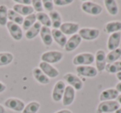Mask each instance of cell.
I'll list each match as a JSON object with an SVG mask.
<instances>
[{"label": "cell", "mask_w": 121, "mask_h": 113, "mask_svg": "<svg viewBox=\"0 0 121 113\" xmlns=\"http://www.w3.org/2000/svg\"><path fill=\"white\" fill-rule=\"evenodd\" d=\"M95 62V55L91 52H82L74 57L72 63L75 66H87L92 64Z\"/></svg>", "instance_id": "1"}, {"label": "cell", "mask_w": 121, "mask_h": 113, "mask_svg": "<svg viewBox=\"0 0 121 113\" xmlns=\"http://www.w3.org/2000/svg\"><path fill=\"white\" fill-rule=\"evenodd\" d=\"M63 53L59 51H48V52H44L41 57L42 62L49 63V64H53L60 62L63 58Z\"/></svg>", "instance_id": "2"}, {"label": "cell", "mask_w": 121, "mask_h": 113, "mask_svg": "<svg viewBox=\"0 0 121 113\" xmlns=\"http://www.w3.org/2000/svg\"><path fill=\"white\" fill-rule=\"evenodd\" d=\"M81 9L84 13L92 16H97L102 13L103 9L99 4L92 1H86L81 4Z\"/></svg>", "instance_id": "3"}, {"label": "cell", "mask_w": 121, "mask_h": 113, "mask_svg": "<svg viewBox=\"0 0 121 113\" xmlns=\"http://www.w3.org/2000/svg\"><path fill=\"white\" fill-rule=\"evenodd\" d=\"M119 108V104L117 101H100L97 106L98 113H111L115 112Z\"/></svg>", "instance_id": "4"}, {"label": "cell", "mask_w": 121, "mask_h": 113, "mask_svg": "<svg viewBox=\"0 0 121 113\" xmlns=\"http://www.w3.org/2000/svg\"><path fill=\"white\" fill-rule=\"evenodd\" d=\"M78 34L83 40L93 41L99 37V30L98 28H92V27H83L80 29Z\"/></svg>", "instance_id": "5"}, {"label": "cell", "mask_w": 121, "mask_h": 113, "mask_svg": "<svg viewBox=\"0 0 121 113\" xmlns=\"http://www.w3.org/2000/svg\"><path fill=\"white\" fill-rule=\"evenodd\" d=\"M64 81L66 83L69 84V86H72L76 91H80L83 88L84 84L83 81H81V79L80 77H78L76 75L73 74V73H66L63 77Z\"/></svg>", "instance_id": "6"}, {"label": "cell", "mask_w": 121, "mask_h": 113, "mask_svg": "<svg viewBox=\"0 0 121 113\" xmlns=\"http://www.w3.org/2000/svg\"><path fill=\"white\" fill-rule=\"evenodd\" d=\"M66 83L65 81H56V83L55 84V86H53V89H52V100L56 102H59L62 100V96L64 94L65 89H66Z\"/></svg>", "instance_id": "7"}, {"label": "cell", "mask_w": 121, "mask_h": 113, "mask_svg": "<svg viewBox=\"0 0 121 113\" xmlns=\"http://www.w3.org/2000/svg\"><path fill=\"white\" fill-rule=\"evenodd\" d=\"M9 31V34L12 37V38L15 41H20L22 40V36H23V32H22V28L17 24L14 23L12 22H8L7 25H6Z\"/></svg>", "instance_id": "8"}, {"label": "cell", "mask_w": 121, "mask_h": 113, "mask_svg": "<svg viewBox=\"0 0 121 113\" xmlns=\"http://www.w3.org/2000/svg\"><path fill=\"white\" fill-rule=\"evenodd\" d=\"M4 106L7 108H9V109L13 110V111L21 112V111H23L26 105L24 103V101H22V100L17 99V98L11 97L4 101Z\"/></svg>", "instance_id": "9"}, {"label": "cell", "mask_w": 121, "mask_h": 113, "mask_svg": "<svg viewBox=\"0 0 121 113\" xmlns=\"http://www.w3.org/2000/svg\"><path fill=\"white\" fill-rule=\"evenodd\" d=\"M59 30L65 35H74L80 30V25L76 23H63Z\"/></svg>", "instance_id": "10"}, {"label": "cell", "mask_w": 121, "mask_h": 113, "mask_svg": "<svg viewBox=\"0 0 121 113\" xmlns=\"http://www.w3.org/2000/svg\"><path fill=\"white\" fill-rule=\"evenodd\" d=\"M76 72L81 76L86 77H95L98 74L97 69L91 65L76 67Z\"/></svg>", "instance_id": "11"}, {"label": "cell", "mask_w": 121, "mask_h": 113, "mask_svg": "<svg viewBox=\"0 0 121 113\" xmlns=\"http://www.w3.org/2000/svg\"><path fill=\"white\" fill-rule=\"evenodd\" d=\"M39 68L42 70L44 72V74L49 78H55L56 77H58L59 75V71L53 67L52 64H49V63H44V62H41L39 63Z\"/></svg>", "instance_id": "12"}, {"label": "cell", "mask_w": 121, "mask_h": 113, "mask_svg": "<svg viewBox=\"0 0 121 113\" xmlns=\"http://www.w3.org/2000/svg\"><path fill=\"white\" fill-rule=\"evenodd\" d=\"M95 68L98 72H102L105 70V67L107 65L106 63V54L104 50H98L95 56Z\"/></svg>", "instance_id": "13"}, {"label": "cell", "mask_w": 121, "mask_h": 113, "mask_svg": "<svg viewBox=\"0 0 121 113\" xmlns=\"http://www.w3.org/2000/svg\"><path fill=\"white\" fill-rule=\"evenodd\" d=\"M75 98H76V90L69 85L66 86L62 96V100H61L62 104L66 106H70L74 102Z\"/></svg>", "instance_id": "14"}, {"label": "cell", "mask_w": 121, "mask_h": 113, "mask_svg": "<svg viewBox=\"0 0 121 113\" xmlns=\"http://www.w3.org/2000/svg\"><path fill=\"white\" fill-rule=\"evenodd\" d=\"M81 37L79 36V34L76 33L72 35L69 39H67V42H66V45H65L64 48L66 52H73L74 50H76L78 47L81 44Z\"/></svg>", "instance_id": "15"}, {"label": "cell", "mask_w": 121, "mask_h": 113, "mask_svg": "<svg viewBox=\"0 0 121 113\" xmlns=\"http://www.w3.org/2000/svg\"><path fill=\"white\" fill-rule=\"evenodd\" d=\"M121 42V32H114L110 34L107 41V48L109 51L119 48Z\"/></svg>", "instance_id": "16"}, {"label": "cell", "mask_w": 121, "mask_h": 113, "mask_svg": "<svg viewBox=\"0 0 121 113\" xmlns=\"http://www.w3.org/2000/svg\"><path fill=\"white\" fill-rule=\"evenodd\" d=\"M119 95V91L115 88H109L105 89L99 95V101H115L118 96Z\"/></svg>", "instance_id": "17"}, {"label": "cell", "mask_w": 121, "mask_h": 113, "mask_svg": "<svg viewBox=\"0 0 121 113\" xmlns=\"http://www.w3.org/2000/svg\"><path fill=\"white\" fill-rule=\"evenodd\" d=\"M13 10H14L16 13L19 14L21 16H27L30 15V14H34V9L32 7V5H22V4H15L13 6Z\"/></svg>", "instance_id": "18"}, {"label": "cell", "mask_w": 121, "mask_h": 113, "mask_svg": "<svg viewBox=\"0 0 121 113\" xmlns=\"http://www.w3.org/2000/svg\"><path fill=\"white\" fill-rule=\"evenodd\" d=\"M40 36L42 42L46 46H51L53 42V38L52 35V30L50 27H42L40 31Z\"/></svg>", "instance_id": "19"}, {"label": "cell", "mask_w": 121, "mask_h": 113, "mask_svg": "<svg viewBox=\"0 0 121 113\" xmlns=\"http://www.w3.org/2000/svg\"><path fill=\"white\" fill-rule=\"evenodd\" d=\"M52 35L53 40L60 46V47H64L67 42V37L65 34H63L59 29H52Z\"/></svg>", "instance_id": "20"}, {"label": "cell", "mask_w": 121, "mask_h": 113, "mask_svg": "<svg viewBox=\"0 0 121 113\" xmlns=\"http://www.w3.org/2000/svg\"><path fill=\"white\" fill-rule=\"evenodd\" d=\"M32 75L37 82L42 85H47L50 82V78L47 77L39 68H35L32 70Z\"/></svg>", "instance_id": "21"}, {"label": "cell", "mask_w": 121, "mask_h": 113, "mask_svg": "<svg viewBox=\"0 0 121 113\" xmlns=\"http://www.w3.org/2000/svg\"><path fill=\"white\" fill-rule=\"evenodd\" d=\"M49 17L52 23V27H53L54 29H59L60 25L62 24V18L60 16L57 11H52L49 13Z\"/></svg>", "instance_id": "22"}, {"label": "cell", "mask_w": 121, "mask_h": 113, "mask_svg": "<svg viewBox=\"0 0 121 113\" xmlns=\"http://www.w3.org/2000/svg\"><path fill=\"white\" fill-rule=\"evenodd\" d=\"M42 27V26L38 22H36L33 26H32L27 31H26V33H25L26 38L28 39V40L34 39L38 34H40V31Z\"/></svg>", "instance_id": "23"}, {"label": "cell", "mask_w": 121, "mask_h": 113, "mask_svg": "<svg viewBox=\"0 0 121 113\" xmlns=\"http://www.w3.org/2000/svg\"><path fill=\"white\" fill-rule=\"evenodd\" d=\"M104 6L107 10L108 14L111 16H115L119 13V7H118L117 2L114 0H104Z\"/></svg>", "instance_id": "24"}, {"label": "cell", "mask_w": 121, "mask_h": 113, "mask_svg": "<svg viewBox=\"0 0 121 113\" xmlns=\"http://www.w3.org/2000/svg\"><path fill=\"white\" fill-rule=\"evenodd\" d=\"M104 30L107 33L112 34L121 31V22L120 21H111L106 23Z\"/></svg>", "instance_id": "25"}, {"label": "cell", "mask_w": 121, "mask_h": 113, "mask_svg": "<svg viewBox=\"0 0 121 113\" xmlns=\"http://www.w3.org/2000/svg\"><path fill=\"white\" fill-rule=\"evenodd\" d=\"M8 19L9 20V22L14 23L20 26L22 25L24 18L22 16H21L19 14L16 13L13 9H9V12H8Z\"/></svg>", "instance_id": "26"}, {"label": "cell", "mask_w": 121, "mask_h": 113, "mask_svg": "<svg viewBox=\"0 0 121 113\" xmlns=\"http://www.w3.org/2000/svg\"><path fill=\"white\" fill-rule=\"evenodd\" d=\"M37 16V20L42 27H52V23H51V19L48 14H47L46 13H38L36 14Z\"/></svg>", "instance_id": "27"}, {"label": "cell", "mask_w": 121, "mask_h": 113, "mask_svg": "<svg viewBox=\"0 0 121 113\" xmlns=\"http://www.w3.org/2000/svg\"><path fill=\"white\" fill-rule=\"evenodd\" d=\"M120 58H121V48L119 47V48L115 49V50L110 51L106 55V63H107V64L115 63Z\"/></svg>", "instance_id": "28"}, {"label": "cell", "mask_w": 121, "mask_h": 113, "mask_svg": "<svg viewBox=\"0 0 121 113\" xmlns=\"http://www.w3.org/2000/svg\"><path fill=\"white\" fill-rule=\"evenodd\" d=\"M14 56L11 52H0V67L9 65L13 61Z\"/></svg>", "instance_id": "29"}, {"label": "cell", "mask_w": 121, "mask_h": 113, "mask_svg": "<svg viewBox=\"0 0 121 113\" xmlns=\"http://www.w3.org/2000/svg\"><path fill=\"white\" fill-rule=\"evenodd\" d=\"M37 22V16L36 14H32L24 18L23 23H22V29L24 31H27L32 26L34 25V23Z\"/></svg>", "instance_id": "30"}, {"label": "cell", "mask_w": 121, "mask_h": 113, "mask_svg": "<svg viewBox=\"0 0 121 113\" xmlns=\"http://www.w3.org/2000/svg\"><path fill=\"white\" fill-rule=\"evenodd\" d=\"M41 107V105L38 101H31L28 104H27L24 107L22 113H37Z\"/></svg>", "instance_id": "31"}, {"label": "cell", "mask_w": 121, "mask_h": 113, "mask_svg": "<svg viewBox=\"0 0 121 113\" xmlns=\"http://www.w3.org/2000/svg\"><path fill=\"white\" fill-rule=\"evenodd\" d=\"M105 71L110 74H117L121 72V61H117L115 63H109L106 65Z\"/></svg>", "instance_id": "32"}, {"label": "cell", "mask_w": 121, "mask_h": 113, "mask_svg": "<svg viewBox=\"0 0 121 113\" xmlns=\"http://www.w3.org/2000/svg\"><path fill=\"white\" fill-rule=\"evenodd\" d=\"M8 12L9 9L5 4L0 5V26L5 27L7 25L9 19H8Z\"/></svg>", "instance_id": "33"}, {"label": "cell", "mask_w": 121, "mask_h": 113, "mask_svg": "<svg viewBox=\"0 0 121 113\" xmlns=\"http://www.w3.org/2000/svg\"><path fill=\"white\" fill-rule=\"evenodd\" d=\"M32 7L33 8L34 11H36L37 14L42 13L44 10L43 6H42V1H41V0H32Z\"/></svg>", "instance_id": "34"}, {"label": "cell", "mask_w": 121, "mask_h": 113, "mask_svg": "<svg viewBox=\"0 0 121 113\" xmlns=\"http://www.w3.org/2000/svg\"><path fill=\"white\" fill-rule=\"evenodd\" d=\"M42 6H43V9L46 11H48L49 13L53 11L54 9V3L52 0H43L42 1Z\"/></svg>", "instance_id": "35"}, {"label": "cell", "mask_w": 121, "mask_h": 113, "mask_svg": "<svg viewBox=\"0 0 121 113\" xmlns=\"http://www.w3.org/2000/svg\"><path fill=\"white\" fill-rule=\"evenodd\" d=\"M73 2H74L73 0H55V1H53L54 5L59 6V7L70 5V4H71Z\"/></svg>", "instance_id": "36"}, {"label": "cell", "mask_w": 121, "mask_h": 113, "mask_svg": "<svg viewBox=\"0 0 121 113\" xmlns=\"http://www.w3.org/2000/svg\"><path fill=\"white\" fill-rule=\"evenodd\" d=\"M14 3L22 5H32V0H14Z\"/></svg>", "instance_id": "37"}, {"label": "cell", "mask_w": 121, "mask_h": 113, "mask_svg": "<svg viewBox=\"0 0 121 113\" xmlns=\"http://www.w3.org/2000/svg\"><path fill=\"white\" fill-rule=\"evenodd\" d=\"M6 85L3 83L2 81H0V93H3L6 90Z\"/></svg>", "instance_id": "38"}, {"label": "cell", "mask_w": 121, "mask_h": 113, "mask_svg": "<svg viewBox=\"0 0 121 113\" xmlns=\"http://www.w3.org/2000/svg\"><path fill=\"white\" fill-rule=\"evenodd\" d=\"M55 113H72V111L67 109H62V110H60V111H56V112H55Z\"/></svg>", "instance_id": "39"}, {"label": "cell", "mask_w": 121, "mask_h": 113, "mask_svg": "<svg viewBox=\"0 0 121 113\" xmlns=\"http://www.w3.org/2000/svg\"><path fill=\"white\" fill-rule=\"evenodd\" d=\"M115 89L117 90L118 91H119V92L121 93V81H119V82H118L117 84H116Z\"/></svg>", "instance_id": "40"}, {"label": "cell", "mask_w": 121, "mask_h": 113, "mask_svg": "<svg viewBox=\"0 0 121 113\" xmlns=\"http://www.w3.org/2000/svg\"><path fill=\"white\" fill-rule=\"evenodd\" d=\"M0 113H6V110H5V107L4 106L0 104Z\"/></svg>", "instance_id": "41"}, {"label": "cell", "mask_w": 121, "mask_h": 113, "mask_svg": "<svg viewBox=\"0 0 121 113\" xmlns=\"http://www.w3.org/2000/svg\"><path fill=\"white\" fill-rule=\"evenodd\" d=\"M116 77H117V79L119 80V81H121V72L116 74Z\"/></svg>", "instance_id": "42"}, {"label": "cell", "mask_w": 121, "mask_h": 113, "mask_svg": "<svg viewBox=\"0 0 121 113\" xmlns=\"http://www.w3.org/2000/svg\"><path fill=\"white\" fill-rule=\"evenodd\" d=\"M117 102L119 103V104H121V94H119V96H118V97H117Z\"/></svg>", "instance_id": "43"}, {"label": "cell", "mask_w": 121, "mask_h": 113, "mask_svg": "<svg viewBox=\"0 0 121 113\" xmlns=\"http://www.w3.org/2000/svg\"><path fill=\"white\" fill-rule=\"evenodd\" d=\"M115 113H121V107H119V109L115 111Z\"/></svg>", "instance_id": "44"}]
</instances>
